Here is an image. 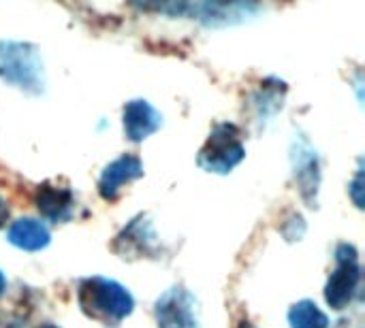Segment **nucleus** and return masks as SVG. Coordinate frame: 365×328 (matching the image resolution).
Here are the masks:
<instances>
[{
  "label": "nucleus",
  "mask_w": 365,
  "mask_h": 328,
  "mask_svg": "<svg viewBox=\"0 0 365 328\" xmlns=\"http://www.w3.org/2000/svg\"><path fill=\"white\" fill-rule=\"evenodd\" d=\"M246 158L242 130L231 122H220L212 128L205 145L197 156V164L214 175H229Z\"/></svg>",
  "instance_id": "nucleus-3"
},
{
  "label": "nucleus",
  "mask_w": 365,
  "mask_h": 328,
  "mask_svg": "<svg viewBox=\"0 0 365 328\" xmlns=\"http://www.w3.org/2000/svg\"><path fill=\"white\" fill-rule=\"evenodd\" d=\"M284 94H287V85L282 81H272L265 79L261 83V88L252 94V102H255V113L261 122L272 120L284 105Z\"/></svg>",
  "instance_id": "nucleus-13"
},
{
  "label": "nucleus",
  "mask_w": 365,
  "mask_h": 328,
  "mask_svg": "<svg viewBox=\"0 0 365 328\" xmlns=\"http://www.w3.org/2000/svg\"><path fill=\"white\" fill-rule=\"evenodd\" d=\"M261 6L257 0H197L190 17L205 28H229L257 17Z\"/></svg>",
  "instance_id": "nucleus-7"
},
{
  "label": "nucleus",
  "mask_w": 365,
  "mask_h": 328,
  "mask_svg": "<svg viewBox=\"0 0 365 328\" xmlns=\"http://www.w3.org/2000/svg\"><path fill=\"white\" fill-rule=\"evenodd\" d=\"M291 166L302 201L308 207H317L319 188H321V160L310 139L302 132L295 134L291 143Z\"/></svg>",
  "instance_id": "nucleus-5"
},
{
  "label": "nucleus",
  "mask_w": 365,
  "mask_h": 328,
  "mask_svg": "<svg viewBox=\"0 0 365 328\" xmlns=\"http://www.w3.org/2000/svg\"><path fill=\"white\" fill-rule=\"evenodd\" d=\"M79 310L107 328H118L135 310L133 295L115 280L109 277H86L77 284Z\"/></svg>",
  "instance_id": "nucleus-1"
},
{
  "label": "nucleus",
  "mask_w": 365,
  "mask_h": 328,
  "mask_svg": "<svg viewBox=\"0 0 365 328\" xmlns=\"http://www.w3.org/2000/svg\"><path fill=\"white\" fill-rule=\"evenodd\" d=\"M361 284V263L359 252L351 243H340L336 250V271L329 275L325 286V301L331 310H346Z\"/></svg>",
  "instance_id": "nucleus-4"
},
{
  "label": "nucleus",
  "mask_w": 365,
  "mask_h": 328,
  "mask_svg": "<svg viewBox=\"0 0 365 328\" xmlns=\"http://www.w3.org/2000/svg\"><path fill=\"white\" fill-rule=\"evenodd\" d=\"M139 177H143L141 158L135 156V154H124V156L107 162L105 169L101 171V175H98V194L105 201H115L120 190L126 184H130V181H135Z\"/></svg>",
  "instance_id": "nucleus-10"
},
{
  "label": "nucleus",
  "mask_w": 365,
  "mask_h": 328,
  "mask_svg": "<svg viewBox=\"0 0 365 328\" xmlns=\"http://www.w3.org/2000/svg\"><path fill=\"white\" fill-rule=\"evenodd\" d=\"M34 205L41 211V216L49 222L62 224L68 222L75 213V196L68 188L43 184L38 186L34 194Z\"/></svg>",
  "instance_id": "nucleus-11"
},
{
  "label": "nucleus",
  "mask_w": 365,
  "mask_h": 328,
  "mask_svg": "<svg viewBox=\"0 0 365 328\" xmlns=\"http://www.w3.org/2000/svg\"><path fill=\"white\" fill-rule=\"evenodd\" d=\"M289 324L291 328H329V318L314 301L304 299L289 310Z\"/></svg>",
  "instance_id": "nucleus-14"
},
{
  "label": "nucleus",
  "mask_w": 365,
  "mask_h": 328,
  "mask_svg": "<svg viewBox=\"0 0 365 328\" xmlns=\"http://www.w3.org/2000/svg\"><path fill=\"white\" fill-rule=\"evenodd\" d=\"M0 81L26 94L45 92V64L36 45L26 41H0Z\"/></svg>",
  "instance_id": "nucleus-2"
},
{
  "label": "nucleus",
  "mask_w": 365,
  "mask_h": 328,
  "mask_svg": "<svg viewBox=\"0 0 365 328\" xmlns=\"http://www.w3.org/2000/svg\"><path fill=\"white\" fill-rule=\"evenodd\" d=\"M38 328H60V327H53V324H43V327Z\"/></svg>",
  "instance_id": "nucleus-20"
},
{
  "label": "nucleus",
  "mask_w": 365,
  "mask_h": 328,
  "mask_svg": "<svg viewBox=\"0 0 365 328\" xmlns=\"http://www.w3.org/2000/svg\"><path fill=\"white\" fill-rule=\"evenodd\" d=\"M6 220H9V205H6L4 196L0 194V228H4Z\"/></svg>",
  "instance_id": "nucleus-17"
},
{
  "label": "nucleus",
  "mask_w": 365,
  "mask_h": 328,
  "mask_svg": "<svg viewBox=\"0 0 365 328\" xmlns=\"http://www.w3.org/2000/svg\"><path fill=\"white\" fill-rule=\"evenodd\" d=\"M6 239L11 245L24 252H41L51 243V233L45 222L36 218H17L9 231Z\"/></svg>",
  "instance_id": "nucleus-12"
},
{
  "label": "nucleus",
  "mask_w": 365,
  "mask_h": 328,
  "mask_svg": "<svg viewBox=\"0 0 365 328\" xmlns=\"http://www.w3.org/2000/svg\"><path fill=\"white\" fill-rule=\"evenodd\" d=\"M240 328H255V327H252L250 322H244V324H242V327H240Z\"/></svg>",
  "instance_id": "nucleus-19"
},
{
  "label": "nucleus",
  "mask_w": 365,
  "mask_h": 328,
  "mask_svg": "<svg viewBox=\"0 0 365 328\" xmlns=\"http://www.w3.org/2000/svg\"><path fill=\"white\" fill-rule=\"evenodd\" d=\"M113 250H115V254H120L124 258L154 256V252L158 250V241H156V233H154L150 220L143 213L137 216L135 220H130V224L124 226V231L113 241Z\"/></svg>",
  "instance_id": "nucleus-8"
},
{
  "label": "nucleus",
  "mask_w": 365,
  "mask_h": 328,
  "mask_svg": "<svg viewBox=\"0 0 365 328\" xmlns=\"http://www.w3.org/2000/svg\"><path fill=\"white\" fill-rule=\"evenodd\" d=\"M154 316L158 328H201L199 303L184 286L165 290L154 305Z\"/></svg>",
  "instance_id": "nucleus-6"
},
{
  "label": "nucleus",
  "mask_w": 365,
  "mask_h": 328,
  "mask_svg": "<svg viewBox=\"0 0 365 328\" xmlns=\"http://www.w3.org/2000/svg\"><path fill=\"white\" fill-rule=\"evenodd\" d=\"M349 194H351V199H353V203H355V207L357 209H364V169L359 166V171L355 173V177H353V181H351V186H349Z\"/></svg>",
  "instance_id": "nucleus-16"
},
{
  "label": "nucleus",
  "mask_w": 365,
  "mask_h": 328,
  "mask_svg": "<svg viewBox=\"0 0 365 328\" xmlns=\"http://www.w3.org/2000/svg\"><path fill=\"white\" fill-rule=\"evenodd\" d=\"M4 290H6V277H4V273L0 271V297L4 295Z\"/></svg>",
  "instance_id": "nucleus-18"
},
{
  "label": "nucleus",
  "mask_w": 365,
  "mask_h": 328,
  "mask_svg": "<svg viewBox=\"0 0 365 328\" xmlns=\"http://www.w3.org/2000/svg\"><path fill=\"white\" fill-rule=\"evenodd\" d=\"M163 124L158 109L145 98H133L122 109V128L124 137L130 143H141L152 137Z\"/></svg>",
  "instance_id": "nucleus-9"
},
{
  "label": "nucleus",
  "mask_w": 365,
  "mask_h": 328,
  "mask_svg": "<svg viewBox=\"0 0 365 328\" xmlns=\"http://www.w3.org/2000/svg\"><path fill=\"white\" fill-rule=\"evenodd\" d=\"M133 6L139 11H150V13H163L171 17H184L192 13L197 0H128Z\"/></svg>",
  "instance_id": "nucleus-15"
}]
</instances>
